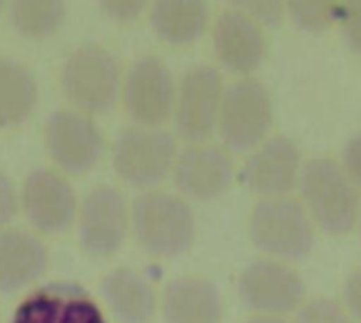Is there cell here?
<instances>
[{"label":"cell","instance_id":"2","mask_svg":"<svg viewBox=\"0 0 361 323\" xmlns=\"http://www.w3.org/2000/svg\"><path fill=\"white\" fill-rule=\"evenodd\" d=\"M131 235L146 254L178 258L195 243L197 218L182 195L144 190L131 203Z\"/></svg>","mask_w":361,"mask_h":323},{"label":"cell","instance_id":"7","mask_svg":"<svg viewBox=\"0 0 361 323\" xmlns=\"http://www.w3.org/2000/svg\"><path fill=\"white\" fill-rule=\"evenodd\" d=\"M176 93V76L157 53H142L123 70L118 102L133 125L161 129L173 118Z\"/></svg>","mask_w":361,"mask_h":323},{"label":"cell","instance_id":"17","mask_svg":"<svg viewBox=\"0 0 361 323\" xmlns=\"http://www.w3.org/2000/svg\"><path fill=\"white\" fill-rule=\"evenodd\" d=\"M49 269L47 243L34 231H0V294H17L38 284Z\"/></svg>","mask_w":361,"mask_h":323},{"label":"cell","instance_id":"31","mask_svg":"<svg viewBox=\"0 0 361 323\" xmlns=\"http://www.w3.org/2000/svg\"><path fill=\"white\" fill-rule=\"evenodd\" d=\"M245 323H292V322H288L286 317H275V315H254V317H250Z\"/></svg>","mask_w":361,"mask_h":323},{"label":"cell","instance_id":"19","mask_svg":"<svg viewBox=\"0 0 361 323\" xmlns=\"http://www.w3.org/2000/svg\"><path fill=\"white\" fill-rule=\"evenodd\" d=\"M99 294L118 323H150L159 311V296L146 275L118 267L104 275Z\"/></svg>","mask_w":361,"mask_h":323},{"label":"cell","instance_id":"6","mask_svg":"<svg viewBox=\"0 0 361 323\" xmlns=\"http://www.w3.org/2000/svg\"><path fill=\"white\" fill-rule=\"evenodd\" d=\"M44 154L66 176L93 171L106 154V135L95 116L63 106L53 110L40 129Z\"/></svg>","mask_w":361,"mask_h":323},{"label":"cell","instance_id":"12","mask_svg":"<svg viewBox=\"0 0 361 323\" xmlns=\"http://www.w3.org/2000/svg\"><path fill=\"white\" fill-rule=\"evenodd\" d=\"M224 89L222 74L214 66L199 63L184 72L173 106V123L182 140L199 144L216 133Z\"/></svg>","mask_w":361,"mask_h":323},{"label":"cell","instance_id":"22","mask_svg":"<svg viewBox=\"0 0 361 323\" xmlns=\"http://www.w3.org/2000/svg\"><path fill=\"white\" fill-rule=\"evenodd\" d=\"M8 25L17 36L30 42L55 38L70 15L68 0H8Z\"/></svg>","mask_w":361,"mask_h":323},{"label":"cell","instance_id":"26","mask_svg":"<svg viewBox=\"0 0 361 323\" xmlns=\"http://www.w3.org/2000/svg\"><path fill=\"white\" fill-rule=\"evenodd\" d=\"M233 8L243 11L260 21H279L286 11V0H228Z\"/></svg>","mask_w":361,"mask_h":323},{"label":"cell","instance_id":"4","mask_svg":"<svg viewBox=\"0 0 361 323\" xmlns=\"http://www.w3.org/2000/svg\"><path fill=\"white\" fill-rule=\"evenodd\" d=\"M178 138L165 129L129 125L110 148V165L121 182L140 190H154L176 165Z\"/></svg>","mask_w":361,"mask_h":323},{"label":"cell","instance_id":"20","mask_svg":"<svg viewBox=\"0 0 361 323\" xmlns=\"http://www.w3.org/2000/svg\"><path fill=\"white\" fill-rule=\"evenodd\" d=\"M38 102L40 83L34 68L15 55H0V131L25 125Z\"/></svg>","mask_w":361,"mask_h":323},{"label":"cell","instance_id":"28","mask_svg":"<svg viewBox=\"0 0 361 323\" xmlns=\"http://www.w3.org/2000/svg\"><path fill=\"white\" fill-rule=\"evenodd\" d=\"M343 32L349 44L361 53V0H345L343 2Z\"/></svg>","mask_w":361,"mask_h":323},{"label":"cell","instance_id":"3","mask_svg":"<svg viewBox=\"0 0 361 323\" xmlns=\"http://www.w3.org/2000/svg\"><path fill=\"white\" fill-rule=\"evenodd\" d=\"M298 190L300 203L319 231L332 237H343L357 226L360 186L334 159L317 157L305 163Z\"/></svg>","mask_w":361,"mask_h":323},{"label":"cell","instance_id":"8","mask_svg":"<svg viewBox=\"0 0 361 323\" xmlns=\"http://www.w3.org/2000/svg\"><path fill=\"white\" fill-rule=\"evenodd\" d=\"M275 118L273 97L258 78H239L224 89L218 127L224 148L233 152H252L271 133Z\"/></svg>","mask_w":361,"mask_h":323},{"label":"cell","instance_id":"24","mask_svg":"<svg viewBox=\"0 0 361 323\" xmlns=\"http://www.w3.org/2000/svg\"><path fill=\"white\" fill-rule=\"evenodd\" d=\"M294 323H357L351 313L345 309L343 303L332 298H311L307 300L298 313Z\"/></svg>","mask_w":361,"mask_h":323},{"label":"cell","instance_id":"10","mask_svg":"<svg viewBox=\"0 0 361 323\" xmlns=\"http://www.w3.org/2000/svg\"><path fill=\"white\" fill-rule=\"evenodd\" d=\"M78 195L66 173L55 167L32 169L19 188V212L36 235L57 237L76 224Z\"/></svg>","mask_w":361,"mask_h":323},{"label":"cell","instance_id":"5","mask_svg":"<svg viewBox=\"0 0 361 323\" xmlns=\"http://www.w3.org/2000/svg\"><path fill=\"white\" fill-rule=\"evenodd\" d=\"M250 239L267 258L296 262L311 254L315 245V224L300 199H260L250 216Z\"/></svg>","mask_w":361,"mask_h":323},{"label":"cell","instance_id":"33","mask_svg":"<svg viewBox=\"0 0 361 323\" xmlns=\"http://www.w3.org/2000/svg\"><path fill=\"white\" fill-rule=\"evenodd\" d=\"M357 228H360V239H361V209H360V220H357Z\"/></svg>","mask_w":361,"mask_h":323},{"label":"cell","instance_id":"29","mask_svg":"<svg viewBox=\"0 0 361 323\" xmlns=\"http://www.w3.org/2000/svg\"><path fill=\"white\" fill-rule=\"evenodd\" d=\"M343 305L351 317L361 323V267L351 271L343 286Z\"/></svg>","mask_w":361,"mask_h":323},{"label":"cell","instance_id":"14","mask_svg":"<svg viewBox=\"0 0 361 323\" xmlns=\"http://www.w3.org/2000/svg\"><path fill=\"white\" fill-rule=\"evenodd\" d=\"M302 167L300 150L290 138L269 135L250 152L241 169V182L260 199L290 197L300 184Z\"/></svg>","mask_w":361,"mask_h":323},{"label":"cell","instance_id":"32","mask_svg":"<svg viewBox=\"0 0 361 323\" xmlns=\"http://www.w3.org/2000/svg\"><path fill=\"white\" fill-rule=\"evenodd\" d=\"M6 4H8V0H0V13L4 11V6H6Z\"/></svg>","mask_w":361,"mask_h":323},{"label":"cell","instance_id":"23","mask_svg":"<svg viewBox=\"0 0 361 323\" xmlns=\"http://www.w3.org/2000/svg\"><path fill=\"white\" fill-rule=\"evenodd\" d=\"M338 0H286L292 15L309 30H322L338 15Z\"/></svg>","mask_w":361,"mask_h":323},{"label":"cell","instance_id":"25","mask_svg":"<svg viewBox=\"0 0 361 323\" xmlns=\"http://www.w3.org/2000/svg\"><path fill=\"white\" fill-rule=\"evenodd\" d=\"M152 0H95L97 8L104 17L114 23H133L148 8Z\"/></svg>","mask_w":361,"mask_h":323},{"label":"cell","instance_id":"9","mask_svg":"<svg viewBox=\"0 0 361 323\" xmlns=\"http://www.w3.org/2000/svg\"><path fill=\"white\" fill-rule=\"evenodd\" d=\"M74 226L80 250L95 260H108L131 235V205L121 188L97 184L82 197Z\"/></svg>","mask_w":361,"mask_h":323},{"label":"cell","instance_id":"27","mask_svg":"<svg viewBox=\"0 0 361 323\" xmlns=\"http://www.w3.org/2000/svg\"><path fill=\"white\" fill-rule=\"evenodd\" d=\"M17 214H19V190L15 188L11 176L0 169V231L8 228V224Z\"/></svg>","mask_w":361,"mask_h":323},{"label":"cell","instance_id":"30","mask_svg":"<svg viewBox=\"0 0 361 323\" xmlns=\"http://www.w3.org/2000/svg\"><path fill=\"white\" fill-rule=\"evenodd\" d=\"M349 178L361 188V131L355 133L343 148V163Z\"/></svg>","mask_w":361,"mask_h":323},{"label":"cell","instance_id":"1","mask_svg":"<svg viewBox=\"0 0 361 323\" xmlns=\"http://www.w3.org/2000/svg\"><path fill=\"white\" fill-rule=\"evenodd\" d=\"M123 63L118 55L95 40L72 47L57 70L59 93L68 106L91 116L114 108L121 97Z\"/></svg>","mask_w":361,"mask_h":323},{"label":"cell","instance_id":"16","mask_svg":"<svg viewBox=\"0 0 361 323\" xmlns=\"http://www.w3.org/2000/svg\"><path fill=\"white\" fill-rule=\"evenodd\" d=\"M212 40L220 63L243 76L258 70L269 53L264 23L237 8L218 13L212 28Z\"/></svg>","mask_w":361,"mask_h":323},{"label":"cell","instance_id":"21","mask_svg":"<svg viewBox=\"0 0 361 323\" xmlns=\"http://www.w3.org/2000/svg\"><path fill=\"white\" fill-rule=\"evenodd\" d=\"M148 21L154 36L173 47L195 42L207 28V0H152Z\"/></svg>","mask_w":361,"mask_h":323},{"label":"cell","instance_id":"15","mask_svg":"<svg viewBox=\"0 0 361 323\" xmlns=\"http://www.w3.org/2000/svg\"><path fill=\"white\" fill-rule=\"evenodd\" d=\"M8 323H108L97 300L76 284L53 281L32 290Z\"/></svg>","mask_w":361,"mask_h":323},{"label":"cell","instance_id":"18","mask_svg":"<svg viewBox=\"0 0 361 323\" xmlns=\"http://www.w3.org/2000/svg\"><path fill=\"white\" fill-rule=\"evenodd\" d=\"M222 296L214 281L197 275L173 277L161 296L163 323H220Z\"/></svg>","mask_w":361,"mask_h":323},{"label":"cell","instance_id":"11","mask_svg":"<svg viewBox=\"0 0 361 323\" xmlns=\"http://www.w3.org/2000/svg\"><path fill=\"white\" fill-rule=\"evenodd\" d=\"M241 303L256 315L286 317L307 303V286L300 273L283 260L258 258L250 262L237 281Z\"/></svg>","mask_w":361,"mask_h":323},{"label":"cell","instance_id":"13","mask_svg":"<svg viewBox=\"0 0 361 323\" xmlns=\"http://www.w3.org/2000/svg\"><path fill=\"white\" fill-rule=\"evenodd\" d=\"M237 171L228 148L199 142L178 152L171 180L178 193L192 201H214L235 184Z\"/></svg>","mask_w":361,"mask_h":323}]
</instances>
